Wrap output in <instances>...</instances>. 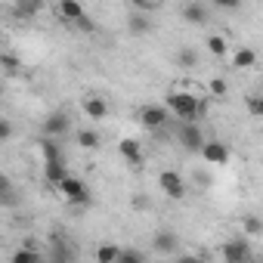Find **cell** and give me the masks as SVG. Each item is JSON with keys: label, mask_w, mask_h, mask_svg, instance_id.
I'll list each match as a JSON object with an SVG mask.
<instances>
[{"label": "cell", "mask_w": 263, "mask_h": 263, "mask_svg": "<svg viewBox=\"0 0 263 263\" xmlns=\"http://www.w3.org/2000/svg\"><path fill=\"white\" fill-rule=\"evenodd\" d=\"M164 108H167L174 118H180V121H198L201 111H204L201 99H195L192 93H167Z\"/></svg>", "instance_id": "cell-1"}, {"label": "cell", "mask_w": 263, "mask_h": 263, "mask_svg": "<svg viewBox=\"0 0 263 263\" xmlns=\"http://www.w3.org/2000/svg\"><path fill=\"white\" fill-rule=\"evenodd\" d=\"M56 189H59V195H62L68 204H78V208L90 204V189L84 186V180H78V177H71V174H65V177L56 183Z\"/></svg>", "instance_id": "cell-2"}, {"label": "cell", "mask_w": 263, "mask_h": 263, "mask_svg": "<svg viewBox=\"0 0 263 263\" xmlns=\"http://www.w3.org/2000/svg\"><path fill=\"white\" fill-rule=\"evenodd\" d=\"M158 186L164 189V195L167 198H174V201H180V198H186V180L177 174V171H161V177H158Z\"/></svg>", "instance_id": "cell-3"}, {"label": "cell", "mask_w": 263, "mask_h": 263, "mask_svg": "<svg viewBox=\"0 0 263 263\" xmlns=\"http://www.w3.org/2000/svg\"><path fill=\"white\" fill-rule=\"evenodd\" d=\"M198 152H201V158H204L211 167H223V164H229V149H226L220 140H204Z\"/></svg>", "instance_id": "cell-4"}, {"label": "cell", "mask_w": 263, "mask_h": 263, "mask_svg": "<svg viewBox=\"0 0 263 263\" xmlns=\"http://www.w3.org/2000/svg\"><path fill=\"white\" fill-rule=\"evenodd\" d=\"M71 130V118L65 115V111H50L47 118H44V137H53V140H59V137H65Z\"/></svg>", "instance_id": "cell-5"}, {"label": "cell", "mask_w": 263, "mask_h": 263, "mask_svg": "<svg viewBox=\"0 0 263 263\" xmlns=\"http://www.w3.org/2000/svg\"><path fill=\"white\" fill-rule=\"evenodd\" d=\"M137 118H140V124H143V127H149V130H161V127L167 124L171 111H167L164 105H143Z\"/></svg>", "instance_id": "cell-6"}, {"label": "cell", "mask_w": 263, "mask_h": 263, "mask_svg": "<svg viewBox=\"0 0 263 263\" xmlns=\"http://www.w3.org/2000/svg\"><path fill=\"white\" fill-rule=\"evenodd\" d=\"M201 143H204V134L198 130V124L195 121H183V127H180V146L186 152H198Z\"/></svg>", "instance_id": "cell-7"}, {"label": "cell", "mask_w": 263, "mask_h": 263, "mask_svg": "<svg viewBox=\"0 0 263 263\" xmlns=\"http://www.w3.org/2000/svg\"><path fill=\"white\" fill-rule=\"evenodd\" d=\"M223 260H226V263H245V260H251V245H248V238H232V241H226V245H223Z\"/></svg>", "instance_id": "cell-8"}, {"label": "cell", "mask_w": 263, "mask_h": 263, "mask_svg": "<svg viewBox=\"0 0 263 263\" xmlns=\"http://www.w3.org/2000/svg\"><path fill=\"white\" fill-rule=\"evenodd\" d=\"M118 152H121V158L130 164V167H143V149H140V140H121L118 143Z\"/></svg>", "instance_id": "cell-9"}, {"label": "cell", "mask_w": 263, "mask_h": 263, "mask_svg": "<svg viewBox=\"0 0 263 263\" xmlns=\"http://www.w3.org/2000/svg\"><path fill=\"white\" fill-rule=\"evenodd\" d=\"M41 13H44V0H16L13 4V19H19V22H28Z\"/></svg>", "instance_id": "cell-10"}, {"label": "cell", "mask_w": 263, "mask_h": 263, "mask_svg": "<svg viewBox=\"0 0 263 263\" xmlns=\"http://www.w3.org/2000/svg\"><path fill=\"white\" fill-rule=\"evenodd\" d=\"M81 16H84V4H81V0H59V19L62 22L74 25Z\"/></svg>", "instance_id": "cell-11"}, {"label": "cell", "mask_w": 263, "mask_h": 263, "mask_svg": "<svg viewBox=\"0 0 263 263\" xmlns=\"http://www.w3.org/2000/svg\"><path fill=\"white\" fill-rule=\"evenodd\" d=\"M65 174H68V167H65V155H62V158H50V161H44V177H47L50 186H56Z\"/></svg>", "instance_id": "cell-12"}, {"label": "cell", "mask_w": 263, "mask_h": 263, "mask_svg": "<svg viewBox=\"0 0 263 263\" xmlns=\"http://www.w3.org/2000/svg\"><path fill=\"white\" fill-rule=\"evenodd\" d=\"M183 22H189V25H204V22H208V7H204V4H186V7H183Z\"/></svg>", "instance_id": "cell-13"}, {"label": "cell", "mask_w": 263, "mask_h": 263, "mask_svg": "<svg viewBox=\"0 0 263 263\" xmlns=\"http://www.w3.org/2000/svg\"><path fill=\"white\" fill-rule=\"evenodd\" d=\"M84 111H87L93 121H102V118L108 115V102L99 99V96H87V99H84Z\"/></svg>", "instance_id": "cell-14"}, {"label": "cell", "mask_w": 263, "mask_h": 263, "mask_svg": "<svg viewBox=\"0 0 263 263\" xmlns=\"http://www.w3.org/2000/svg\"><path fill=\"white\" fill-rule=\"evenodd\" d=\"M0 204H7V208H16L19 204V192L13 189L10 177H4V174H0Z\"/></svg>", "instance_id": "cell-15"}, {"label": "cell", "mask_w": 263, "mask_h": 263, "mask_svg": "<svg viewBox=\"0 0 263 263\" xmlns=\"http://www.w3.org/2000/svg\"><path fill=\"white\" fill-rule=\"evenodd\" d=\"M232 65H235V68H254V65H257V53H254L251 47H238V50L232 53Z\"/></svg>", "instance_id": "cell-16"}, {"label": "cell", "mask_w": 263, "mask_h": 263, "mask_svg": "<svg viewBox=\"0 0 263 263\" xmlns=\"http://www.w3.org/2000/svg\"><path fill=\"white\" fill-rule=\"evenodd\" d=\"M177 245H180V238H177L174 232H158V235H155V251H158V254H174Z\"/></svg>", "instance_id": "cell-17"}, {"label": "cell", "mask_w": 263, "mask_h": 263, "mask_svg": "<svg viewBox=\"0 0 263 263\" xmlns=\"http://www.w3.org/2000/svg\"><path fill=\"white\" fill-rule=\"evenodd\" d=\"M127 31H130V34H137V37L149 34V31H152V22H149V16H130V22H127Z\"/></svg>", "instance_id": "cell-18"}, {"label": "cell", "mask_w": 263, "mask_h": 263, "mask_svg": "<svg viewBox=\"0 0 263 263\" xmlns=\"http://www.w3.org/2000/svg\"><path fill=\"white\" fill-rule=\"evenodd\" d=\"M0 68H4L7 74H16L19 68H22V59H19V53H0Z\"/></svg>", "instance_id": "cell-19"}, {"label": "cell", "mask_w": 263, "mask_h": 263, "mask_svg": "<svg viewBox=\"0 0 263 263\" xmlns=\"http://www.w3.org/2000/svg\"><path fill=\"white\" fill-rule=\"evenodd\" d=\"M41 155H44V161L62 158V149H59V143H56L53 137H44V140H41Z\"/></svg>", "instance_id": "cell-20"}, {"label": "cell", "mask_w": 263, "mask_h": 263, "mask_svg": "<svg viewBox=\"0 0 263 263\" xmlns=\"http://www.w3.org/2000/svg\"><path fill=\"white\" fill-rule=\"evenodd\" d=\"M118 254H121L118 245H99L96 248V260L99 263H118Z\"/></svg>", "instance_id": "cell-21"}, {"label": "cell", "mask_w": 263, "mask_h": 263, "mask_svg": "<svg viewBox=\"0 0 263 263\" xmlns=\"http://www.w3.org/2000/svg\"><path fill=\"white\" fill-rule=\"evenodd\" d=\"M74 143H78L81 149H99V134H96V130H81Z\"/></svg>", "instance_id": "cell-22"}, {"label": "cell", "mask_w": 263, "mask_h": 263, "mask_svg": "<svg viewBox=\"0 0 263 263\" xmlns=\"http://www.w3.org/2000/svg\"><path fill=\"white\" fill-rule=\"evenodd\" d=\"M177 62H180L183 68H195V65H198V53H195L192 47H183V50L177 53Z\"/></svg>", "instance_id": "cell-23"}, {"label": "cell", "mask_w": 263, "mask_h": 263, "mask_svg": "<svg viewBox=\"0 0 263 263\" xmlns=\"http://www.w3.org/2000/svg\"><path fill=\"white\" fill-rule=\"evenodd\" d=\"M37 260H41V251H34V248L13 251V263H37Z\"/></svg>", "instance_id": "cell-24"}, {"label": "cell", "mask_w": 263, "mask_h": 263, "mask_svg": "<svg viewBox=\"0 0 263 263\" xmlns=\"http://www.w3.org/2000/svg\"><path fill=\"white\" fill-rule=\"evenodd\" d=\"M208 50H211L214 56H226V37L211 34V37H208Z\"/></svg>", "instance_id": "cell-25"}, {"label": "cell", "mask_w": 263, "mask_h": 263, "mask_svg": "<svg viewBox=\"0 0 263 263\" xmlns=\"http://www.w3.org/2000/svg\"><path fill=\"white\" fill-rule=\"evenodd\" d=\"M208 90H211V96H217V99H223V96L229 93V87H226V81H223V78H211Z\"/></svg>", "instance_id": "cell-26"}, {"label": "cell", "mask_w": 263, "mask_h": 263, "mask_svg": "<svg viewBox=\"0 0 263 263\" xmlns=\"http://www.w3.org/2000/svg\"><path fill=\"white\" fill-rule=\"evenodd\" d=\"M118 263H143V251H121Z\"/></svg>", "instance_id": "cell-27"}, {"label": "cell", "mask_w": 263, "mask_h": 263, "mask_svg": "<svg viewBox=\"0 0 263 263\" xmlns=\"http://www.w3.org/2000/svg\"><path fill=\"white\" fill-rule=\"evenodd\" d=\"M245 232L254 238V235H260V232H263V223H260L257 217H248V220H245Z\"/></svg>", "instance_id": "cell-28"}, {"label": "cell", "mask_w": 263, "mask_h": 263, "mask_svg": "<svg viewBox=\"0 0 263 263\" xmlns=\"http://www.w3.org/2000/svg\"><path fill=\"white\" fill-rule=\"evenodd\" d=\"M10 137H13V124L7 118H0V143H7Z\"/></svg>", "instance_id": "cell-29"}, {"label": "cell", "mask_w": 263, "mask_h": 263, "mask_svg": "<svg viewBox=\"0 0 263 263\" xmlns=\"http://www.w3.org/2000/svg\"><path fill=\"white\" fill-rule=\"evenodd\" d=\"M248 111H251L254 118H260V115H263V102H260L257 96H251V99H248Z\"/></svg>", "instance_id": "cell-30"}, {"label": "cell", "mask_w": 263, "mask_h": 263, "mask_svg": "<svg viewBox=\"0 0 263 263\" xmlns=\"http://www.w3.org/2000/svg\"><path fill=\"white\" fill-rule=\"evenodd\" d=\"M214 7H220V10H238L241 0H214Z\"/></svg>", "instance_id": "cell-31"}, {"label": "cell", "mask_w": 263, "mask_h": 263, "mask_svg": "<svg viewBox=\"0 0 263 263\" xmlns=\"http://www.w3.org/2000/svg\"><path fill=\"white\" fill-rule=\"evenodd\" d=\"M149 204H152V201H149L146 195H137V198H134V208H143V211H149Z\"/></svg>", "instance_id": "cell-32"}, {"label": "cell", "mask_w": 263, "mask_h": 263, "mask_svg": "<svg viewBox=\"0 0 263 263\" xmlns=\"http://www.w3.org/2000/svg\"><path fill=\"white\" fill-rule=\"evenodd\" d=\"M195 180H198V183H201V186H211V177H208V174H204V171H195Z\"/></svg>", "instance_id": "cell-33"}, {"label": "cell", "mask_w": 263, "mask_h": 263, "mask_svg": "<svg viewBox=\"0 0 263 263\" xmlns=\"http://www.w3.org/2000/svg\"><path fill=\"white\" fill-rule=\"evenodd\" d=\"M130 4H134V7H140V10H143V7H149V4H152V0H130Z\"/></svg>", "instance_id": "cell-34"}, {"label": "cell", "mask_w": 263, "mask_h": 263, "mask_svg": "<svg viewBox=\"0 0 263 263\" xmlns=\"http://www.w3.org/2000/svg\"><path fill=\"white\" fill-rule=\"evenodd\" d=\"M0 93H4V84H0Z\"/></svg>", "instance_id": "cell-35"}]
</instances>
